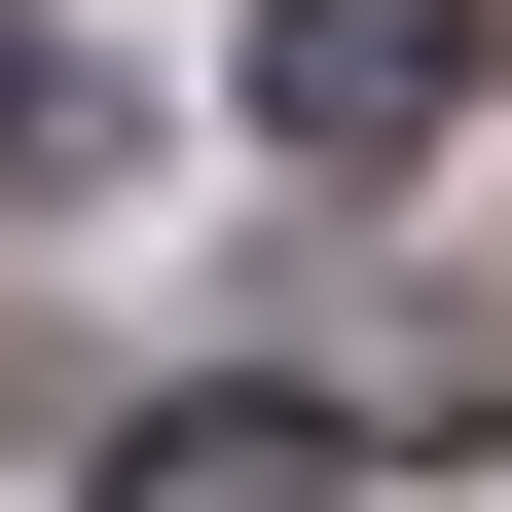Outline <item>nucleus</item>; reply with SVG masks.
<instances>
[{
    "mask_svg": "<svg viewBox=\"0 0 512 512\" xmlns=\"http://www.w3.org/2000/svg\"><path fill=\"white\" fill-rule=\"evenodd\" d=\"M0 147H74V110H37V37H0Z\"/></svg>",
    "mask_w": 512,
    "mask_h": 512,
    "instance_id": "nucleus-3",
    "label": "nucleus"
},
{
    "mask_svg": "<svg viewBox=\"0 0 512 512\" xmlns=\"http://www.w3.org/2000/svg\"><path fill=\"white\" fill-rule=\"evenodd\" d=\"M439 110H476V0H256V147L293 183H403Z\"/></svg>",
    "mask_w": 512,
    "mask_h": 512,
    "instance_id": "nucleus-1",
    "label": "nucleus"
},
{
    "mask_svg": "<svg viewBox=\"0 0 512 512\" xmlns=\"http://www.w3.org/2000/svg\"><path fill=\"white\" fill-rule=\"evenodd\" d=\"M110 512H330V439H293V403H147V439H110Z\"/></svg>",
    "mask_w": 512,
    "mask_h": 512,
    "instance_id": "nucleus-2",
    "label": "nucleus"
}]
</instances>
